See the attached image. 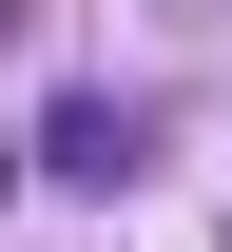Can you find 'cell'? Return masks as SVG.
<instances>
[{"mask_svg": "<svg viewBox=\"0 0 232 252\" xmlns=\"http://www.w3.org/2000/svg\"><path fill=\"white\" fill-rule=\"evenodd\" d=\"M39 175L58 194H116L135 175V97H58V117H39Z\"/></svg>", "mask_w": 232, "mask_h": 252, "instance_id": "1", "label": "cell"}]
</instances>
